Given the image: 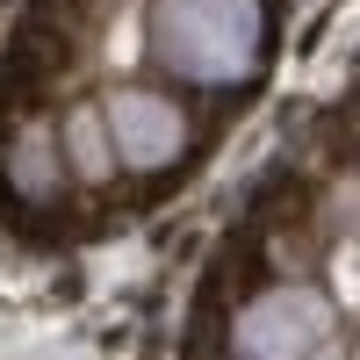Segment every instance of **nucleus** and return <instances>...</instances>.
Masks as SVG:
<instances>
[{"label": "nucleus", "mask_w": 360, "mask_h": 360, "mask_svg": "<svg viewBox=\"0 0 360 360\" xmlns=\"http://www.w3.org/2000/svg\"><path fill=\"white\" fill-rule=\"evenodd\" d=\"M152 65L202 94H238L266 72V0H152Z\"/></svg>", "instance_id": "1"}, {"label": "nucleus", "mask_w": 360, "mask_h": 360, "mask_svg": "<svg viewBox=\"0 0 360 360\" xmlns=\"http://www.w3.org/2000/svg\"><path fill=\"white\" fill-rule=\"evenodd\" d=\"M332 346H339V303L317 281H274L245 295L231 317V353H252V360H303Z\"/></svg>", "instance_id": "2"}, {"label": "nucleus", "mask_w": 360, "mask_h": 360, "mask_svg": "<svg viewBox=\"0 0 360 360\" xmlns=\"http://www.w3.org/2000/svg\"><path fill=\"white\" fill-rule=\"evenodd\" d=\"M101 115H108V137H115L123 173H144V180L173 173L180 159H188V144H195V115L180 108V94H166V86H152V79L108 86Z\"/></svg>", "instance_id": "3"}, {"label": "nucleus", "mask_w": 360, "mask_h": 360, "mask_svg": "<svg viewBox=\"0 0 360 360\" xmlns=\"http://www.w3.org/2000/svg\"><path fill=\"white\" fill-rule=\"evenodd\" d=\"M58 144H65V173L79 180V188H108V180L123 173V159H115V137H108V115H101V101H72L65 115H58Z\"/></svg>", "instance_id": "4"}, {"label": "nucleus", "mask_w": 360, "mask_h": 360, "mask_svg": "<svg viewBox=\"0 0 360 360\" xmlns=\"http://www.w3.org/2000/svg\"><path fill=\"white\" fill-rule=\"evenodd\" d=\"M58 180H65V144H58L51 123H29L8 137V188L29 195V202H51Z\"/></svg>", "instance_id": "5"}]
</instances>
